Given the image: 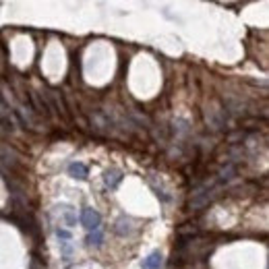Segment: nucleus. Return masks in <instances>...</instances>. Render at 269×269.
I'll use <instances>...</instances> for the list:
<instances>
[{"mask_svg":"<svg viewBox=\"0 0 269 269\" xmlns=\"http://www.w3.org/2000/svg\"><path fill=\"white\" fill-rule=\"evenodd\" d=\"M102 240H104V234L99 232V230H95V232H89V236H87V242H89V244H95V247H97V244L102 242Z\"/></svg>","mask_w":269,"mask_h":269,"instance_id":"nucleus-6","label":"nucleus"},{"mask_svg":"<svg viewBox=\"0 0 269 269\" xmlns=\"http://www.w3.org/2000/svg\"><path fill=\"white\" fill-rule=\"evenodd\" d=\"M68 174H71L73 178H77V180H85L89 176L85 164H81V161H73V164L68 166Z\"/></svg>","mask_w":269,"mask_h":269,"instance_id":"nucleus-3","label":"nucleus"},{"mask_svg":"<svg viewBox=\"0 0 269 269\" xmlns=\"http://www.w3.org/2000/svg\"><path fill=\"white\" fill-rule=\"evenodd\" d=\"M161 267V255L156 251L147 259H143V269H159Z\"/></svg>","mask_w":269,"mask_h":269,"instance_id":"nucleus-5","label":"nucleus"},{"mask_svg":"<svg viewBox=\"0 0 269 269\" xmlns=\"http://www.w3.org/2000/svg\"><path fill=\"white\" fill-rule=\"evenodd\" d=\"M56 213H58L60 222H64L66 226H75V222H77V213H75L73 207H68V205H60V207H56Z\"/></svg>","mask_w":269,"mask_h":269,"instance_id":"nucleus-2","label":"nucleus"},{"mask_svg":"<svg viewBox=\"0 0 269 269\" xmlns=\"http://www.w3.org/2000/svg\"><path fill=\"white\" fill-rule=\"evenodd\" d=\"M81 224L85 226L89 232H95V230H99V224H102V215L95 209L87 207V209H83V213H81Z\"/></svg>","mask_w":269,"mask_h":269,"instance_id":"nucleus-1","label":"nucleus"},{"mask_svg":"<svg viewBox=\"0 0 269 269\" xmlns=\"http://www.w3.org/2000/svg\"><path fill=\"white\" fill-rule=\"evenodd\" d=\"M120 180H122V172L120 170H108L106 176H104L106 187H110V189H116L120 184Z\"/></svg>","mask_w":269,"mask_h":269,"instance_id":"nucleus-4","label":"nucleus"}]
</instances>
